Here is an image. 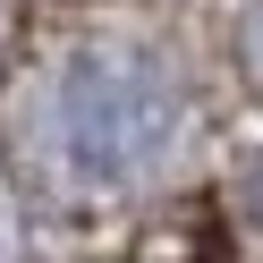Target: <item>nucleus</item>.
Returning <instances> with one entry per match:
<instances>
[{
  "instance_id": "2",
  "label": "nucleus",
  "mask_w": 263,
  "mask_h": 263,
  "mask_svg": "<svg viewBox=\"0 0 263 263\" xmlns=\"http://www.w3.org/2000/svg\"><path fill=\"white\" fill-rule=\"evenodd\" d=\"M0 263H17V204H9V187H0Z\"/></svg>"
},
{
  "instance_id": "1",
  "label": "nucleus",
  "mask_w": 263,
  "mask_h": 263,
  "mask_svg": "<svg viewBox=\"0 0 263 263\" xmlns=\"http://www.w3.org/2000/svg\"><path fill=\"white\" fill-rule=\"evenodd\" d=\"M187 144V85L161 51L77 43L17 93V161L68 204H119L170 178Z\"/></svg>"
}]
</instances>
